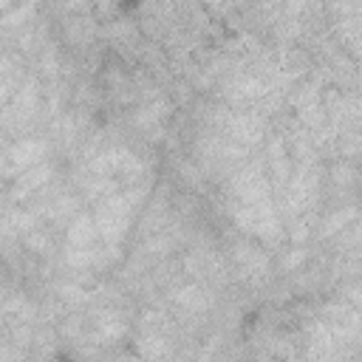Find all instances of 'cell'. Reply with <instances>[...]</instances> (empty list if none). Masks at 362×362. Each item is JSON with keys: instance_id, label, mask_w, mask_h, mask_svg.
<instances>
[{"instance_id": "1", "label": "cell", "mask_w": 362, "mask_h": 362, "mask_svg": "<svg viewBox=\"0 0 362 362\" xmlns=\"http://www.w3.org/2000/svg\"><path fill=\"white\" fill-rule=\"evenodd\" d=\"M51 362H76V359H74L71 354H57V356H54Z\"/></svg>"}]
</instances>
